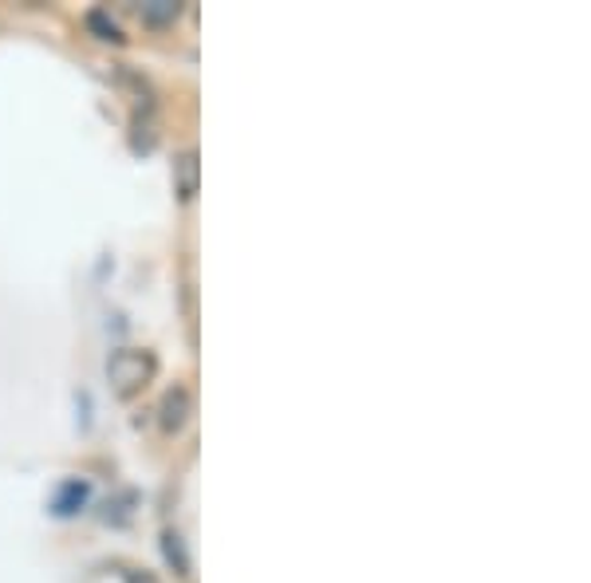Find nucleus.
<instances>
[{
  "mask_svg": "<svg viewBox=\"0 0 591 583\" xmlns=\"http://www.w3.org/2000/svg\"><path fill=\"white\" fill-rule=\"evenodd\" d=\"M154 375H158V359L150 355V351H135V347L115 351L107 363V378L118 398H135Z\"/></svg>",
  "mask_w": 591,
  "mask_h": 583,
  "instance_id": "1",
  "label": "nucleus"
},
{
  "mask_svg": "<svg viewBox=\"0 0 591 583\" xmlns=\"http://www.w3.org/2000/svg\"><path fill=\"white\" fill-rule=\"evenodd\" d=\"M189 410H194V398H189L186 386H170L166 395H162V406H158V415H162V430H182L189 418Z\"/></svg>",
  "mask_w": 591,
  "mask_h": 583,
  "instance_id": "2",
  "label": "nucleus"
},
{
  "mask_svg": "<svg viewBox=\"0 0 591 583\" xmlns=\"http://www.w3.org/2000/svg\"><path fill=\"white\" fill-rule=\"evenodd\" d=\"M91 497V485L79 481V477H68V481L59 485L56 497H51V513L56 516H76Z\"/></svg>",
  "mask_w": 591,
  "mask_h": 583,
  "instance_id": "3",
  "label": "nucleus"
},
{
  "mask_svg": "<svg viewBox=\"0 0 591 583\" xmlns=\"http://www.w3.org/2000/svg\"><path fill=\"white\" fill-rule=\"evenodd\" d=\"M174 186L186 201L197 194V154L194 150H182V154L174 159Z\"/></svg>",
  "mask_w": 591,
  "mask_h": 583,
  "instance_id": "4",
  "label": "nucleus"
},
{
  "mask_svg": "<svg viewBox=\"0 0 591 583\" xmlns=\"http://www.w3.org/2000/svg\"><path fill=\"white\" fill-rule=\"evenodd\" d=\"M138 12H142V24H150V28H166V24H174L177 16H182V4H177V0H147Z\"/></svg>",
  "mask_w": 591,
  "mask_h": 583,
  "instance_id": "5",
  "label": "nucleus"
},
{
  "mask_svg": "<svg viewBox=\"0 0 591 583\" xmlns=\"http://www.w3.org/2000/svg\"><path fill=\"white\" fill-rule=\"evenodd\" d=\"M162 556H166V563L174 568L177 575H189V552H186V540H182V533H174V528H166V533H162Z\"/></svg>",
  "mask_w": 591,
  "mask_h": 583,
  "instance_id": "6",
  "label": "nucleus"
},
{
  "mask_svg": "<svg viewBox=\"0 0 591 583\" xmlns=\"http://www.w3.org/2000/svg\"><path fill=\"white\" fill-rule=\"evenodd\" d=\"M88 28L95 32L99 40H107V44H123V40H127V36H123V28L111 21V12H103V9H91L88 12Z\"/></svg>",
  "mask_w": 591,
  "mask_h": 583,
  "instance_id": "7",
  "label": "nucleus"
}]
</instances>
